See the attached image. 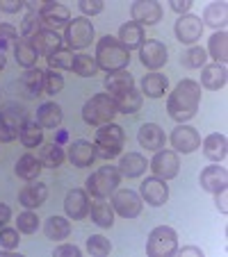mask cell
I'll return each instance as SVG.
<instances>
[{
    "label": "cell",
    "instance_id": "cell-17",
    "mask_svg": "<svg viewBox=\"0 0 228 257\" xmlns=\"http://www.w3.org/2000/svg\"><path fill=\"white\" fill-rule=\"evenodd\" d=\"M37 12H39L41 23H46L48 30H55V32H57V28H62V25H66L71 21L68 10L64 5H59V3H55V0H44V5Z\"/></svg>",
    "mask_w": 228,
    "mask_h": 257
},
{
    "label": "cell",
    "instance_id": "cell-27",
    "mask_svg": "<svg viewBox=\"0 0 228 257\" xmlns=\"http://www.w3.org/2000/svg\"><path fill=\"white\" fill-rule=\"evenodd\" d=\"M132 87H135V78H132L126 68L105 75V89L110 96H121V93H126L128 89H132Z\"/></svg>",
    "mask_w": 228,
    "mask_h": 257
},
{
    "label": "cell",
    "instance_id": "cell-9",
    "mask_svg": "<svg viewBox=\"0 0 228 257\" xmlns=\"http://www.w3.org/2000/svg\"><path fill=\"white\" fill-rule=\"evenodd\" d=\"M110 205L119 216L135 218V216L141 214V205H144V200H141L139 194H135V191H130V189H117L114 194H112Z\"/></svg>",
    "mask_w": 228,
    "mask_h": 257
},
{
    "label": "cell",
    "instance_id": "cell-23",
    "mask_svg": "<svg viewBox=\"0 0 228 257\" xmlns=\"http://www.w3.org/2000/svg\"><path fill=\"white\" fill-rule=\"evenodd\" d=\"M137 141H139L141 148H146L150 153H158L165 146V130L158 123H144L139 127V132H137Z\"/></svg>",
    "mask_w": 228,
    "mask_h": 257
},
{
    "label": "cell",
    "instance_id": "cell-53",
    "mask_svg": "<svg viewBox=\"0 0 228 257\" xmlns=\"http://www.w3.org/2000/svg\"><path fill=\"white\" fill-rule=\"evenodd\" d=\"M214 203H217L219 212L226 214V212H228V189H223V191H219V194H214Z\"/></svg>",
    "mask_w": 228,
    "mask_h": 257
},
{
    "label": "cell",
    "instance_id": "cell-45",
    "mask_svg": "<svg viewBox=\"0 0 228 257\" xmlns=\"http://www.w3.org/2000/svg\"><path fill=\"white\" fill-rule=\"evenodd\" d=\"M71 64H73V53L71 50H57L48 57V66L53 71H71Z\"/></svg>",
    "mask_w": 228,
    "mask_h": 257
},
{
    "label": "cell",
    "instance_id": "cell-16",
    "mask_svg": "<svg viewBox=\"0 0 228 257\" xmlns=\"http://www.w3.org/2000/svg\"><path fill=\"white\" fill-rule=\"evenodd\" d=\"M167 48L165 44H160V41L150 39V41H144L139 48V62L141 66H146L148 71H158V68H162L167 64Z\"/></svg>",
    "mask_w": 228,
    "mask_h": 257
},
{
    "label": "cell",
    "instance_id": "cell-13",
    "mask_svg": "<svg viewBox=\"0 0 228 257\" xmlns=\"http://www.w3.org/2000/svg\"><path fill=\"white\" fill-rule=\"evenodd\" d=\"M148 169L153 171V175L160 180H171L178 175L180 171V160L178 153L174 151H158L156 157L148 162Z\"/></svg>",
    "mask_w": 228,
    "mask_h": 257
},
{
    "label": "cell",
    "instance_id": "cell-52",
    "mask_svg": "<svg viewBox=\"0 0 228 257\" xmlns=\"http://www.w3.org/2000/svg\"><path fill=\"white\" fill-rule=\"evenodd\" d=\"M23 7H25V3H21V0H0V10L7 12V14H16Z\"/></svg>",
    "mask_w": 228,
    "mask_h": 257
},
{
    "label": "cell",
    "instance_id": "cell-21",
    "mask_svg": "<svg viewBox=\"0 0 228 257\" xmlns=\"http://www.w3.org/2000/svg\"><path fill=\"white\" fill-rule=\"evenodd\" d=\"M66 157L75 169H87V166H92V162L96 160V146H94L92 141H85V139L73 141L68 153H66Z\"/></svg>",
    "mask_w": 228,
    "mask_h": 257
},
{
    "label": "cell",
    "instance_id": "cell-30",
    "mask_svg": "<svg viewBox=\"0 0 228 257\" xmlns=\"http://www.w3.org/2000/svg\"><path fill=\"white\" fill-rule=\"evenodd\" d=\"M62 118H64V114L57 102H44V105L39 107V112H37V123H39L41 127H46V130L59 127Z\"/></svg>",
    "mask_w": 228,
    "mask_h": 257
},
{
    "label": "cell",
    "instance_id": "cell-43",
    "mask_svg": "<svg viewBox=\"0 0 228 257\" xmlns=\"http://www.w3.org/2000/svg\"><path fill=\"white\" fill-rule=\"evenodd\" d=\"M16 230L23 234H34L39 230V216H37L32 209H25V212L19 214V218H16Z\"/></svg>",
    "mask_w": 228,
    "mask_h": 257
},
{
    "label": "cell",
    "instance_id": "cell-8",
    "mask_svg": "<svg viewBox=\"0 0 228 257\" xmlns=\"http://www.w3.org/2000/svg\"><path fill=\"white\" fill-rule=\"evenodd\" d=\"M28 121L25 112L16 105H7L0 112V144H10V141L19 139L21 127Z\"/></svg>",
    "mask_w": 228,
    "mask_h": 257
},
{
    "label": "cell",
    "instance_id": "cell-28",
    "mask_svg": "<svg viewBox=\"0 0 228 257\" xmlns=\"http://www.w3.org/2000/svg\"><path fill=\"white\" fill-rule=\"evenodd\" d=\"M117 169L123 178H139V175H144V171L148 169V162H146L144 155H139V153H128V155H123L121 160H119Z\"/></svg>",
    "mask_w": 228,
    "mask_h": 257
},
{
    "label": "cell",
    "instance_id": "cell-57",
    "mask_svg": "<svg viewBox=\"0 0 228 257\" xmlns=\"http://www.w3.org/2000/svg\"><path fill=\"white\" fill-rule=\"evenodd\" d=\"M5 64H7V57H5V53H0V71L5 68Z\"/></svg>",
    "mask_w": 228,
    "mask_h": 257
},
{
    "label": "cell",
    "instance_id": "cell-35",
    "mask_svg": "<svg viewBox=\"0 0 228 257\" xmlns=\"http://www.w3.org/2000/svg\"><path fill=\"white\" fill-rule=\"evenodd\" d=\"M44 234L53 241H64V239L71 234V223H68V216H50L44 223Z\"/></svg>",
    "mask_w": 228,
    "mask_h": 257
},
{
    "label": "cell",
    "instance_id": "cell-32",
    "mask_svg": "<svg viewBox=\"0 0 228 257\" xmlns=\"http://www.w3.org/2000/svg\"><path fill=\"white\" fill-rule=\"evenodd\" d=\"M205 53L214 59V64H226L228 59V34L226 30H219L208 39V50Z\"/></svg>",
    "mask_w": 228,
    "mask_h": 257
},
{
    "label": "cell",
    "instance_id": "cell-4",
    "mask_svg": "<svg viewBox=\"0 0 228 257\" xmlns=\"http://www.w3.org/2000/svg\"><path fill=\"white\" fill-rule=\"evenodd\" d=\"M123 141H126V132H123L121 125L117 123H105L96 130V157H103V160H114L117 155H121Z\"/></svg>",
    "mask_w": 228,
    "mask_h": 257
},
{
    "label": "cell",
    "instance_id": "cell-49",
    "mask_svg": "<svg viewBox=\"0 0 228 257\" xmlns=\"http://www.w3.org/2000/svg\"><path fill=\"white\" fill-rule=\"evenodd\" d=\"M103 7H105V3H103V0H80V12H83L85 19H87V16L101 14Z\"/></svg>",
    "mask_w": 228,
    "mask_h": 257
},
{
    "label": "cell",
    "instance_id": "cell-55",
    "mask_svg": "<svg viewBox=\"0 0 228 257\" xmlns=\"http://www.w3.org/2000/svg\"><path fill=\"white\" fill-rule=\"evenodd\" d=\"M12 218V209L7 207V205H3L0 203V228H5L7 225V221Z\"/></svg>",
    "mask_w": 228,
    "mask_h": 257
},
{
    "label": "cell",
    "instance_id": "cell-31",
    "mask_svg": "<svg viewBox=\"0 0 228 257\" xmlns=\"http://www.w3.org/2000/svg\"><path fill=\"white\" fill-rule=\"evenodd\" d=\"M89 214H92V221L98 228H112V225H114V209L103 198H96L89 205Z\"/></svg>",
    "mask_w": 228,
    "mask_h": 257
},
{
    "label": "cell",
    "instance_id": "cell-37",
    "mask_svg": "<svg viewBox=\"0 0 228 257\" xmlns=\"http://www.w3.org/2000/svg\"><path fill=\"white\" fill-rule=\"evenodd\" d=\"M64 148L59 144H41V151H39V162L41 166H46V169H57V166H62L64 162Z\"/></svg>",
    "mask_w": 228,
    "mask_h": 257
},
{
    "label": "cell",
    "instance_id": "cell-44",
    "mask_svg": "<svg viewBox=\"0 0 228 257\" xmlns=\"http://www.w3.org/2000/svg\"><path fill=\"white\" fill-rule=\"evenodd\" d=\"M112 250V243L110 239H105L103 234H92V237L87 239V252L94 257H105L110 255Z\"/></svg>",
    "mask_w": 228,
    "mask_h": 257
},
{
    "label": "cell",
    "instance_id": "cell-24",
    "mask_svg": "<svg viewBox=\"0 0 228 257\" xmlns=\"http://www.w3.org/2000/svg\"><path fill=\"white\" fill-rule=\"evenodd\" d=\"M228 82V68L226 64H205L203 71H201V84L210 91H217V89H223Z\"/></svg>",
    "mask_w": 228,
    "mask_h": 257
},
{
    "label": "cell",
    "instance_id": "cell-41",
    "mask_svg": "<svg viewBox=\"0 0 228 257\" xmlns=\"http://www.w3.org/2000/svg\"><path fill=\"white\" fill-rule=\"evenodd\" d=\"M205 62H208V53H205V48H201V46H192V48H189L187 53H183V57H180V64H183L185 68H203Z\"/></svg>",
    "mask_w": 228,
    "mask_h": 257
},
{
    "label": "cell",
    "instance_id": "cell-39",
    "mask_svg": "<svg viewBox=\"0 0 228 257\" xmlns=\"http://www.w3.org/2000/svg\"><path fill=\"white\" fill-rule=\"evenodd\" d=\"M14 57L19 62V66L23 68H34L37 64V50H34L32 41L30 39H19L14 44Z\"/></svg>",
    "mask_w": 228,
    "mask_h": 257
},
{
    "label": "cell",
    "instance_id": "cell-50",
    "mask_svg": "<svg viewBox=\"0 0 228 257\" xmlns=\"http://www.w3.org/2000/svg\"><path fill=\"white\" fill-rule=\"evenodd\" d=\"M53 255L55 257H80L83 250L78 246H73V243H62V246H57L53 250Z\"/></svg>",
    "mask_w": 228,
    "mask_h": 257
},
{
    "label": "cell",
    "instance_id": "cell-14",
    "mask_svg": "<svg viewBox=\"0 0 228 257\" xmlns=\"http://www.w3.org/2000/svg\"><path fill=\"white\" fill-rule=\"evenodd\" d=\"M132 23L137 25H156L162 21V5L158 0H135L130 7Z\"/></svg>",
    "mask_w": 228,
    "mask_h": 257
},
{
    "label": "cell",
    "instance_id": "cell-56",
    "mask_svg": "<svg viewBox=\"0 0 228 257\" xmlns=\"http://www.w3.org/2000/svg\"><path fill=\"white\" fill-rule=\"evenodd\" d=\"M66 141H68V132L66 130H57V132H55V144L64 146Z\"/></svg>",
    "mask_w": 228,
    "mask_h": 257
},
{
    "label": "cell",
    "instance_id": "cell-29",
    "mask_svg": "<svg viewBox=\"0 0 228 257\" xmlns=\"http://www.w3.org/2000/svg\"><path fill=\"white\" fill-rule=\"evenodd\" d=\"M119 41H121L123 46H126L128 50H135V48H141V44H144V28L137 23H132V21H128V23H123L121 28H119Z\"/></svg>",
    "mask_w": 228,
    "mask_h": 257
},
{
    "label": "cell",
    "instance_id": "cell-1",
    "mask_svg": "<svg viewBox=\"0 0 228 257\" xmlns=\"http://www.w3.org/2000/svg\"><path fill=\"white\" fill-rule=\"evenodd\" d=\"M201 105V84L196 80H180L169 93L167 100V112L176 123H187L194 118Z\"/></svg>",
    "mask_w": 228,
    "mask_h": 257
},
{
    "label": "cell",
    "instance_id": "cell-15",
    "mask_svg": "<svg viewBox=\"0 0 228 257\" xmlns=\"http://www.w3.org/2000/svg\"><path fill=\"white\" fill-rule=\"evenodd\" d=\"M199 185L203 191L208 194H219V191L228 189V171L219 164H212V166H205L199 175Z\"/></svg>",
    "mask_w": 228,
    "mask_h": 257
},
{
    "label": "cell",
    "instance_id": "cell-51",
    "mask_svg": "<svg viewBox=\"0 0 228 257\" xmlns=\"http://www.w3.org/2000/svg\"><path fill=\"white\" fill-rule=\"evenodd\" d=\"M192 0H171L169 3V7L176 12V14H180V16H185V14H189V10H192Z\"/></svg>",
    "mask_w": 228,
    "mask_h": 257
},
{
    "label": "cell",
    "instance_id": "cell-25",
    "mask_svg": "<svg viewBox=\"0 0 228 257\" xmlns=\"http://www.w3.org/2000/svg\"><path fill=\"white\" fill-rule=\"evenodd\" d=\"M203 155L208 157L210 162H214V164H219V162L226 160V155H228L226 135H221V132H212V135L205 137L203 139Z\"/></svg>",
    "mask_w": 228,
    "mask_h": 257
},
{
    "label": "cell",
    "instance_id": "cell-7",
    "mask_svg": "<svg viewBox=\"0 0 228 257\" xmlns=\"http://www.w3.org/2000/svg\"><path fill=\"white\" fill-rule=\"evenodd\" d=\"M94 39V25L89 19L85 16H78L66 23V30H64V41L68 44L71 50H83L92 44Z\"/></svg>",
    "mask_w": 228,
    "mask_h": 257
},
{
    "label": "cell",
    "instance_id": "cell-48",
    "mask_svg": "<svg viewBox=\"0 0 228 257\" xmlns=\"http://www.w3.org/2000/svg\"><path fill=\"white\" fill-rule=\"evenodd\" d=\"M19 243H21L19 230L0 228V248H5V250H14V248H19Z\"/></svg>",
    "mask_w": 228,
    "mask_h": 257
},
{
    "label": "cell",
    "instance_id": "cell-22",
    "mask_svg": "<svg viewBox=\"0 0 228 257\" xmlns=\"http://www.w3.org/2000/svg\"><path fill=\"white\" fill-rule=\"evenodd\" d=\"M46 200H48V185H44V182H34L32 180V185H25L19 191V203L25 209H37Z\"/></svg>",
    "mask_w": 228,
    "mask_h": 257
},
{
    "label": "cell",
    "instance_id": "cell-5",
    "mask_svg": "<svg viewBox=\"0 0 228 257\" xmlns=\"http://www.w3.org/2000/svg\"><path fill=\"white\" fill-rule=\"evenodd\" d=\"M121 185V173L117 166H101L98 171H94L87 178V194L94 198H107Z\"/></svg>",
    "mask_w": 228,
    "mask_h": 257
},
{
    "label": "cell",
    "instance_id": "cell-6",
    "mask_svg": "<svg viewBox=\"0 0 228 257\" xmlns=\"http://www.w3.org/2000/svg\"><path fill=\"white\" fill-rule=\"evenodd\" d=\"M178 250V234L169 225H158L150 230L146 241V255L148 257H171Z\"/></svg>",
    "mask_w": 228,
    "mask_h": 257
},
{
    "label": "cell",
    "instance_id": "cell-34",
    "mask_svg": "<svg viewBox=\"0 0 228 257\" xmlns=\"http://www.w3.org/2000/svg\"><path fill=\"white\" fill-rule=\"evenodd\" d=\"M114 102H117V109L121 114H137L141 109V102H144V96H141L139 89H128L121 96H112Z\"/></svg>",
    "mask_w": 228,
    "mask_h": 257
},
{
    "label": "cell",
    "instance_id": "cell-33",
    "mask_svg": "<svg viewBox=\"0 0 228 257\" xmlns=\"http://www.w3.org/2000/svg\"><path fill=\"white\" fill-rule=\"evenodd\" d=\"M203 21L210 25V28L217 30V32L223 30L228 23V5L226 3H210V5H205Z\"/></svg>",
    "mask_w": 228,
    "mask_h": 257
},
{
    "label": "cell",
    "instance_id": "cell-54",
    "mask_svg": "<svg viewBox=\"0 0 228 257\" xmlns=\"http://www.w3.org/2000/svg\"><path fill=\"white\" fill-rule=\"evenodd\" d=\"M176 252H180L183 257H203V250L196 246H185V248H178Z\"/></svg>",
    "mask_w": 228,
    "mask_h": 257
},
{
    "label": "cell",
    "instance_id": "cell-10",
    "mask_svg": "<svg viewBox=\"0 0 228 257\" xmlns=\"http://www.w3.org/2000/svg\"><path fill=\"white\" fill-rule=\"evenodd\" d=\"M169 141H171V146H174V153L189 155V153H194L201 146V135L196 132V127L178 123V125L174 127V132H171Z\"/></svg>",
    "mask_w": 228,
    "mask_h": 257
},
{
    "label": "cell",
    "instance_id": "cell-11",
    "mask_svg": "<svg viewBox=\"0 0 228 257\" xmlns=\"http://www.w3.org/2000/svg\"><path fill=\"white\" fill-rule=\"evenodd\" d=\"M139 196L150 207H162L169 200V185H167V180L150 175V178H146L139 185Z\"/></svg>",
    "mask_w": 228,
    "mask_h": 257
},
{
    "label": "cell",
    "instance_id": "cell-46",
    "mask_svg": "<svg viewBox=\"0 0 228 257\" xmlns=\"http://www.w3.org/2000/svg\"><path fill=\"white\" fill-rule=\"evenodd\" d=\"M62 89H64V78L59 75V71H53V68L44 71V91L55 96V93H59Z\"/></svg>",
    "mask_w": 228,
    "mask_h": 257
},
{
    "label": "cell",
    "instance_id": "cell-2",
    "mask_svg": "<svg viewBox=\"0 0 228 257\" xmlns=\"http://www.w3.org/2000/svg\"><path fill=\"white\" fill-rule=\"evenodd\" d=\"M96 64H98V71H107V73H114V71H123L130 62V50L112 34H105L103 39H98L96 44Z\"/></svg>",
    "mask_w": 228,
    "mask_h": 257
},
{
    "label": "cell",
    "instance_id": "cell-18",
    "mask_svg": "<svg viewBox=\"0 0 228 257\" xmlns=\"http://www.w3.org/2000/svg\"><path fill=\"white\" fill-rule=\"evenodd\" d=\"M89 194L85 189H71L64 198V212L71 221H83L89 214Z\"/></svg>",
    "mask_w": 228,
    "mask_h": 257
},
{
    "label": "cell",
    "instance_id": "cell-40",
    "mask_svg": "<svg viewBox=\"0 0 228 257\" xmlns=\"http://www.w3.org/2000/svg\"><path fill=\"white\" fill-rule=\"evenodd\" d=\"M71 71L75 73V75H80V78H94V75H98V64L92 55L78 53V55H73Z\"/></svg>",
    "mask_w": 228,
    "mask_h": 257
},
{
    "label": "cell",
    "instance_id": "cell-36",
    "mask_svg": "<svg viewBox=\"0 0 228 257\" xmlns=\"http://www.w3.org/2000/svg\"><path fill=\"white\" fill-rule=\"evenodd\" d=\"M41 162H39V157H34V155H23L19 162H16V175H19L21 180H28V182H32V180H37L39 178V173H41Z\"/></svg>",
    "mask_w": 228,
    "mask_h": 257
},
{
    "label": "cell",
    "instance_id": "cell-19",
    "mask_svg": "<svg viewBox=\"0 0 228 257\" xmlns=\"http://www.w3.org/2000/svg\"><path fill=\"white\" fill-rule=\"evenodd\" d=\"M16 87H19L21 96L28 98V100L41 96V91H44V71H39L37 66H34V68H25V73L19 78Z\"/></svg>",
    "mask_w": 228,
    "mask_h": 257
},
{
    "label": "cell",
    "instance_id": "cell-38",
    "mask_svg": "<svg viewBox=\"0 0 228 257\" xmlns=\"http://www.w3.org/2000/svg\"><path fill=\"white\" fill-rule=\"evenodd\" d=\"M19 139L25 148H37V146L44 144V127L37 121H25L23 127H21Z\"/></svg>",
    "mask_w": 228,
    "mask_h": 257
},
{
    "label": "cell",
    "instance_id": "cell-26",
    "mask_svg": "<svg viewBox=\"0 0 228 257\" xmlns=\"http://www.w3.org/2000/svg\"><path fill=\"white\" fill-rule=\"evenodd\" d=\"M167 87H169L167 75H162L158 71H150L148 75L141 78V96L146 98H162L167 93Z\"/></svg>",
    "mask_w": 228,
    "mask_h": 257
},
{
    "label": "cell",
    "instance_id": "cell-47",
    "mask_svg": "<svg viewBox=\"0 0 228 257\" xmlns=\"http://www.w3.org/2000/svg\"><path fill=\"white\" fill-rule=\"evenodd\" d=\"M16 39H19V30L10 23H0V53L12 48L16 44Z\"/></svg>",
    "mask_w": 228,
    "mask_h": 257
},
{
    "label": "cell",
    "instance_id": "cell-3",
    "mask_svg": "<svg viewBox=\"0 0 228 257\" xmlns=\"http://www.w3.org/2000/svg\"><path fill=\"white\" fill-rule=\"evenodd\" d=\"M119 114L117 102L110 93H96L92 96L83 107V121L87 125H105V123H112V118Z\"/></svg>",
    "mask_w": 228,
    "mask_h": 257
},
{
    "label": "cell",
    "instance_id": "cell-12",
    "mask_svg": "<svg viewBox=\"0 0 228 257\" xmlns=\"http://www.w3.org/2000/svg\"><path fill=\"white\" fill-rule=\"evenodd\" d=\"M174 32L180 44L194 46L196 41L201 39V34H203V21L194 14L178 16V21H176V25H174Z\"/></svg>",
    "mask_w": 228,
    "mask_h": 257
},
{
    "label": "cell",
    "instance_id": "cell-20",
    "mask_svg": "<svg viewBox=\"0 0 228 257\" xmlns=\"http://www.w3.org/2000/svg\"><path fill=\"white\" fill-rule=\"evenodd\" d=\"M32 46L34 50H37V55H44L46 59L50 57L53 53H57V50H62V37H59L55 30H48V28H41L39 32L34 34L32 39Z\"/></svg>",
    "mask_w": 228,
    "mask_h": 257
},
{
    "label": "cell",
    "instance_id": "cell-42",
    "mask_svg": "<svg viewBox=\"0 0 228 257\" xmlns=\"http://www.w3.org/2000/svg\"><path fill=\"white\" fill-rule=\"evenodd\" d=\"M41 30V19L37 10H30L21 21V39H32L34 34Z\"/></svg>",
    "mask_w": 228,
    "mask_h": 257
}]
</instances>
